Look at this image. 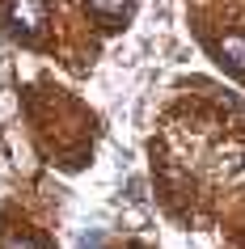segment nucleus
<instances>
[{
  "instance_id": "20e7f679",
  "label": "nucleus",
  "mask_w": 245,
  "mask_h": 249,
  "mask_svg": "<svg viewBox=\"0 0 245 249\" xmlns=\"http://www.w3.org/2000/svg\"><path fill=\"white\" fill-rule=\"evenodd\" d=\"M4 249H42L34 236H13V241H4Z\"/></svg>"
},
{
  "instance_id": "f257e3e1",
  "label": "nucleus",
  "mask_w": 245,
  "mask_h": 249,
  "mask_svg": "<svg viewBox=\"0 0 245 249\" xmlns=\"http://www.w3.org/2000/svg\"><path fill=\"white\" fill-rule=\"evenodd\" d=\"M4 21L17 38H34L47 26V0H9L4 4Z\"/></svg>"
},
{
  "instance_id": "7ed1b4c3",
  "label": "nucleus",
  "mask_w": 245,
  "mask_h": 249,
  "mask_svg": "<svg viewBox=\"0 0 245 249\" xmlns=\"http://www.w3.org/2000/svg\"><path fill=\"white\" fill-rule=\"evenodd\" d=\"M89 9L97 17H110V21H114V17H123L131 9V0H89Z\"/></svg>"
},
{
  "instance_id": "f03ea898",
  "label": "nucleus",
  "mask_w": 245,
  "mask_h": 249,
  "mask_svg": "<svg viewBox=\"0 0 245 249\" xmlns=\"http://www.w3.org/2000/svg\"><path fill=\"white\" fill-rule=\"evenodd\" d=\"M220 59L228 68H241L245 72V34H228V38L220 42Z\"/></svg>"
}]
</instances>
